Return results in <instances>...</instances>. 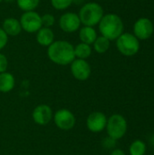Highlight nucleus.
Returning <instances> with one entry per match:
<instances>
[{
	"label": "nucleus",
	"instance_id": "9d476101",
	"mask_svg": "<svg viewBox=\"0 0 154 155\" xmlns=\"http://www.w3.org/2000/svg\"><path fill=\"white\" fill-rule=\"evenodd\" d=\"M153 31V24L147 17L139 18L133 25V35L141 40L149 39L152 35Z\"/></svg>",
	"mask_w": 154,
	"mask_h": 155
},
{
	"label": "nucleus",
	"instance_id": "aec40b11",
	"mask_svg": "<svg viewBox=\"0 0 154 155\" xmlns=\"http://www.w3.org/2000/svg\"><path fill=\"white\" fill-rule=\"evenodd\" d=\"M40 0H16L17 6L24 12L34 11L39 5Z\"/></svg>",
	"mask_w": 154,
	"mask_h": 155
},
{
	"label": "nucleus",
	"instance_id": "dca6fc26",
	"mask_svg": "<svg viewBox=\"0 0 154 155\" xmlns=\"http://www.w3.org/2000/svg\"><path fill=\"white\" fill-rule=\"evenodd\" d=\"M15 85V79L9 72L0 74V92L6 94L11 92Z\"/></svg>",
	"mask_w": 154,
	"mask_h": 155
},
{
	"label": "nucleus",
	"instance_id": "f257e3e1",
	"mask_svg": "<svg viewBox=\"0 0 154 155\" xmlns=\"http://www.w3.org/2000/svg\"><path fill=\"white\" fill-rule=\"evenodd\" d=\"M47 56L55 64L68 65L75 59L74 46L65 40L54 41L47 47Z\"/></svg>",
	"mask_w": 154,
	"mask_h": 155
},
{
	"label": "nucleus",
	"instance_id": "5701e85b",
	"mask_svg": "<svg viewBox=\"0 0 154 155\" xmlns=\"http://www.w3.org/2000/svg\"><path fill=\"white\" fill-rule=\"evenodd\" d=\"M7 67H8V60L4 54L0 53V74L6 72Z\"/></svg>",
	"mask_w": 154,
	"mask_h": 155
},
{
	"label": "nucleus",
	"instance_id": "423d86ee",
	"mask_svg": "<svg viewBox=\"0 0 154 155\" xmlns=\"http://www.w3.org/2000/svg\"><path fill=\"white\" fill-rule=\"evenodd\" d=\"M19 22L21 24L22 30L29 34L36 33L43 27L41 15L35 11L24 12L19 19Z\"/></svg>",
	"mask_w": 154,
	"mask_h": 155
},
{
	"label": "nucleus",
	"instance_id": "1a4fd4ad",
	"mask_svg": "<svg viewBox=\"0 0 154 155\" xmlns=\"http://www.w3.org/2000/svg\"><path fill=\"white\" fill-rule=\"evenodd\" d=\"M81 25L78 14L74 12H66L59 19V26L64 33H74L80 29Z\"/></svg>",
	"mask_w": 154,
	"mask_h": 155
},
{
	"label": "nucleus",
	"instance_id": "6e6552de",
	"mask_svg": "<svg viewBox=\"0 0 154 155\" xmlns=\"http://www.w3.org/2000/svg\"><path fill=\"white\" fill-rule=\"evenodd\" d=\"M70 71L72 75L78 81H86L92 73L90 64L86 60L75 58L70 64Z\"/></svg>",
	"mask_w": 154,
	"mask_h": 155
},
{
	"label": "nucleus",
	"instance_id": "bb28decb",
	"mask_svg": "<svg viewBox=\"0 0 154 155\" xmlns=\"http://www.w3.org/2000/svg\"><path fill=\"white\" fill-rule=\"evenodd\" d=\"M4 1H5V2H8V3H12V2H15V1H16V0H4Z\"/></svg>",
	"mask_w": 154,
	"mask_h": 155
},
{
	"label": "nucleus",
	"instance_id": "f03ea898",
	"mask_svg": "<svg viewBox=\"0 0 154 155\" xmlns=\"http://www.w3.org/2000/svg\"><path fill=\"white\" fill-rule=\"evenodd\" d=\"M98 25L101 35L110 41L116 40L123 33V22L118 15L113 13L104 15Z\"/></svg>",
	"mask_w": 154,
	"mask_h": 155
},
{
	"label": "nucleus",
	"instance_id": "0eeeda50",
	"mask_svg": "<svg viewBox=\"0 0 154 155\" xmlns=\"http://www.w3.org/2000/svg\"><path fill=\"white\" fill-rule=\"evenodd\" d=\"M53 120L56 127L63 131L73 129L76 124L74 114L68 109H60L56 111L53 116Z\"/></svg>",
	"mask_w": 154,
	"mask_h": 155
},
{
	"label": "nucleus",
	"instance_id": "39448f33",
	"mask_svg": "<svg viewBox=\"0 0 154 155\" xmlns=\"http://www.w3.org/2000/svg\"><path fill=\"white\" fill-rule=\"evenodd\" d=\"M106 131L108 136L115 141L122 139L127 133L128 124L126 119L121 114H113L107 119Z\"/></svg>",
	"mask_w": 154,
	"mask_h": 155
},
{
	"label": "nucleus",
	"instance_id": "20e7f679",
	"mask_svg": "<svg viewBox=\"0 0 154 155\" xmlns=\"http://www.w3.org/2000/svg\"><path fill=\"white\" fill-rule=\"evenodd\" d=\"M116 47L123 55L133 56L139 52L140 42L133 34L123 33L116 39Z\"/></svg>",
	"mask_w": 154,
	"mask_h": 155
},
{
	"label": "nucleus",
	"instance_id": "a878e982",
	"mask_svg": "<svg viewBox=\"0 0 154 155\" xmlns=\"http://www.w3.org/2000/svg\"><path fill=\"white\" fill-rule=\"evenodd\" d=\"M111 155H126V154H125V153H124L123 150H121V149H114V150H113V151H112Z\"/></svg>",
	"mask_w": 154,
	"mask_h": 155
},
{
	"label": "nucleus",
	"instance_id": "6ab92c4d",
	"mask_svg": "<svg viewBox=\"0 0 154 155\" xmlns=\"http://www.w3.org/2000/svg\"><path fill=\"white\" fill-rule=\"evenodd\" d=\"M130 155H144L146 153V144L142 140L133 141L129 148Z\"/></svg>",
	"mask_w": 154,
	"mask_h": 155
},
{
	"label": "nucleus",
	"instance_id": "9b49d317",
	"mask_svg": "<svg viewBox=\"0 0 154 155\" xmlns=\"http://www.w3.org/2000/svg\"><path fill=\"white\" fill-rule=\"evenodd\" d=\"M107 117L102 112H93L86 119L87 129L94 134L101 133L106 128Z\"/></svg>",
	"mask_w": 154,
	"mask_h": 155
},
{
	"label": "nucleus",
	"instance_id": "f8f14e48",
	"mask_svg": "<svg viewBox=\"0 0 154 155\" xmlns=\"http://www.w3.org/2000/svg\"><path fill=\"white\" fill-rule=\"evenodd\" d=\"M54 114L52 108L48 104H39L37 105L32 114L34 122L41 126L48 124L53 119Z\"/></svg>",
	"mask_w": 154,
	"mask_h": 155
},
{
	"label": "nucleus",
	"instance_id": "cd10ccee",
	"mask_svg": "<svg viewBox=\"0 0 154 155\" xmlns=\"http://www.w3.org/2000/svg\"><path fill=\"white\" fill-rule=\"evenodd\" d=\"M3 1H4V0H0V3H1V2H3Z\"/></svg>",
	"mask_w": 154,
	"mask_h": 155
},
{
	"label": "nucleus",
	"instance_id": "a211bd4d",
	"mask_svg": "<svg viewBox=\"0 0 154 155\" xmlns=\"http://www.w3.org/2000/svg\"><path fill=\"white\" fill-rule=\"evenodd\" d=\"M110 42L111 41L109 39H107L106 37H104L103 35L97 36L94 43L93 44L94 51L98 54L106 53L110 48Z\"/></svg>",
	"mask_w": 154,
	"mask_h": 155
},
{
	"label": "nucleus",
	"instance_id": "412c9836",
	"mask_svg": "<svg viewBox=\"0 0 154 155\" xmlns=\"http://www.w3.org/2000/svg\"><path fill=\"white\" fill-rule=\"evenodd\" d=\"M74 0H51V5L55 10L63 11L69 8Z\"/></svg>",
	"mask_w": 154,
	"mask_h": 155
},
{
	"label": "nucleus",
	"instance_id": "b1692460",
	"mask_svg": "<svg viewBox=\"0 0 154 155\" xmlns=\"http://www.w3.org/2000/svg\"><path fill=\"white\" fill-rule=\"evenodd\" d=\"M8 43V35L0 27V51L3 50Z\"/></svg>",
	"mask_w": 154,
	"mask_h": 155
},
{
	"label": "nucleus",
	"instance_id": "4468645a",
	"mask_svg": "<svg viewBox=\"0 0 154 155\" xmlns=\"http://www.w3.org/2000/svg\"><path fill=\"white\" fill-rule=\"evenodd\" d=\"M35 38L40 45L48 47L54 41V34L51 28L43 26L36 32Z\"/></svg>",
	"mask_w": 154,
	"mask_h": 155
},
{
	"label": "nucleus",
	"instance_id": "2eb2a0df",
	"mask_svg": "<svg viewBox=\"0 0 154 155\" xmlns=\"http://www.w3.org/2000/svg\"><path fill=\"white\" fill-rule=\"evenodd\" d=\"M97 32L92 26H82L79 29V39L81 43H84L87 45H93L97 38Z\"/></svg>",
	"mask_w": 154,
	"mask_h": 155
},
{
	"label": "nucleus",
	"instance_id": "4be33fe9",
	"mask_svg": "<svg viewBox=\"0 0 154 155\" xmlns=\"http://www.w3.org/2000/svg\"><path fill=\"white\" fill-rule=\"evenodd\" d=\"M41 18H42V24H43L44 27L51 28L55 23V18L52 14H48V13L44 14V15H41Z\"/></svg>",
	"mask_w": 154,
	"mask_h": 155
},
{
	"label": "nucleus",
	"instance_id": "7ed1b4c3",
	"mask_svg": "<svg viewBox=\"0 0 154 155\" xmlns=\"http://www.w3.org/2000/svg\"><path fill=\"white\" fill-rule=\"evenodd\" d=\"M78 15L83 25L93 27L100 23L104 15V12L100 4L96 2H88L80 8Z\"/></svg>",
	"mask_w": 154,
	"mask_h": 155
},
{
	"label": "nucleus",
	"instance_id": "393cba45",
	"mask_svg": "<svg viewBox=\"0 0 154 155\" xmlns=\"http://www.w3.org/2000/svg\"><path fill=\"white\" fill-rule=\"evenodd\" d=\"M115 142H116L115 140H113V139H112V138H110V137L108 136V138L104 139L103 143H104L105 147H107L108 149H111V148L114 147V145H115Z\"/></svg>",
	"mask_w": 154,
	"mask_h": 155
},
{
	"label": "nucleus",
	"instance_id": "f3484780",
	"mask_svg": "<svg viewBox=\"0 0 154 155\" xmlns=\"http://www.w3.org/2000/svg\"><path fill=\"white\" fill-rule=\"evenodd\" d=\"M92 54V47L90 45L79 43L74 46V55L77 59L86 60Z\"/></svg>",
	"mask_w": 154,
	"mask_h": 155
},
{
	"label": "nucleus",
	"instance_id": "ddd939ff",
	"mask_svg": "<svg viewBox=\"0 0 154 155\" xmlns=\"http://www.w3.org/2000/svg\"><path fill=\"white\" fill-rule=\"evenodd\" d=\"M4 32L8 36H16L22 32L21 24L18 19L15 17H7L3 21L2 27Z\"/></svg>",
	"mask_w": 154,
	"mask_h": 155
}]
</instances>
